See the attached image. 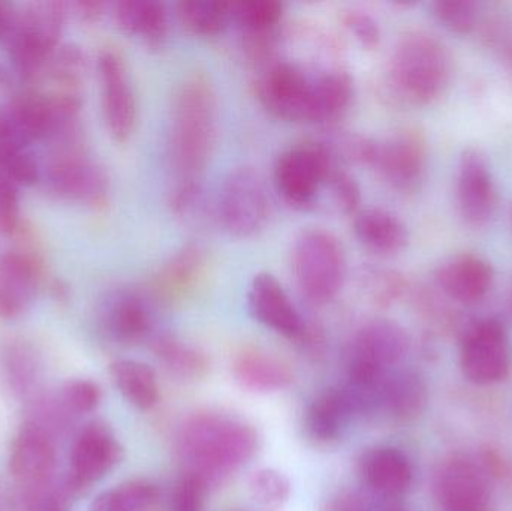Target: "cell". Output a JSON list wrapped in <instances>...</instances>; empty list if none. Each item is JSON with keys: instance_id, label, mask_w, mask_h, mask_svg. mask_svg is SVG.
<instances>
[{"instance_id": "1", "label": "cell", "mask_w": 512, "mask_h": 511, "mask_svg": "<svg viewBox=\"0 0 512 511\" xmlns=\"http://www.w3.org/2000/svg\"><path fill=\"white\" fill-rule=\"evenodd\" d=\"M218 126L215 83L207 72H191L177 87L171 114L168 146L176 180L201 182L215 152Z\"/></svg>"}, {"instance_id": "2", "label": "cell", "mask_w": 512, "mask_h": 511, "mask_svg": "<svg viewBox=\"0 0 512 511\" xmlns=\"http://www.w3.org/2000/svg\"><path fill=\"white\" fill-rule=\"evenodd\" d=\"M453 77V59L447 45L430 32L412 29L397 39L384 89L396 104L424 107L447 92Z\"/></svg>"}, {"instance_id": "3", "label": "cell", "mask_w": 512, "mask_h": 511, "mask_svg": "<svg viewBox=\"0 0 512 511\" xmlns=\"http://www.w3.org/2000/svg\"><path fill=\"white\" fill-rule=\"evenodd\" d=\"M258 449L255 428L222 414H198L180 434V452L204 483L239 470Z\"/></svg>"}, {"instance_id": "4", "label": "cell", "mask_w": 512, "mask_h": 511, "mask_svg": "<svg viewBox=\"0 0 512 511\" xmlns=\"http://www.w3.org/2000/svg\"><path fill=\"white\" fill-rule=\"evenodd\" d=\"M330 66L279 53L255 69L256 99L276 119L319 125V87Z\"/></svg>"}, {"instance_id": "5", "label": "cell", "mask_w": 512, "mask_h": 511, "mask_svg": "<svg viewBox=\"0 0 512 511\" xmlns=\"http://www.w3.org/2000/svg\"><path fill=\"white\" fill-rule=\"evenodd\" d=\"M291 267L301 296L312 305H328L345 287L348 276L345 246L330 230L306 228L295 237Z\"/></svg>"}, {"instance_id": "6", "label": "cell", "mask_w": 512, "mask_h": 511, "mask_svg": "<svg viewBox=\"0 0 512 511\" xmlns=\"http://www.w3.org/2000/svg\"><path fill=\"white\" fill-rule=\"evenodd\" d=\"M69 3L32 2L15 11L6 50L15 69L26 81L44 75L51 54L59 47Z\"/></svg>"}, {"instance_id": "7", "label": "cell", "mask_w": 512, "mask_h": 511, "mask_svg": "<svg viewBox=\"0 0 512 511\" xmlns=\"http://www.w3.org/2000/svg\"><path fill=\"white\" fill-rule=\"evenodd\" d=\"M337 165L340 161L328 141H300L277 156L273 168L274 188L292 209H310L318 201L321 189L328 185Z\"/></svg>"}, {"instance_id": "8", "label": "cell", "mask_w": 512, "mask_h": 511, "mask_svg": "<svg viewBox=\"0 0 512 511\" xmlns=\"http://www.w3.org/2000/svg\"><path fill=\"white\" fill-rule=\"evenodd\" d=\"M216 218L237 239H251L267 228L271 201L261 174L252 167H236L222 180Z\"/></svg>"}, {"instance_id": "9", "label": "cell", "mask_w": 512, "mask_h": 511, "mask_svg": "<svg viewBox=\"0 0 512 511\" xmlns=\"http://www.w3.org/2000/svg\"><path fill=\"white\" fill-rule=\"evenodd\" d=\"M408 350V333L400 324L384 318L364 324L349 345V386H378Z\"/></svg>"}, {"instance_id": "10", "label": "cell", "mask_w": 512, "mask_h": 511, "mask_svg": "<svg viewBox=\"0 0 512 511\" xmlns=\"http://www.w3.org/2000/svg\"><path fill=\"white\" fill-rule=\"evenodd\" d=\"M57 146L45 177L50 194L96 209L104 207L110 197V180L104 168L84 156L80 137L57 141Z\"/></svg>"}, {"instance_id": "11", "label": "cell", "mask_w": 512, "mask_h": 511, "mask_svg": "<svg viewBox=\"0 0 512 511\" xmlns=\"http://www.w3.org/2000/svg\"><path fill=\"white\" fill-rule=\"evenodd\" d=\"M460 366L472 383L492 386L510 375L512 345L504 323L495 318L475 321L463 333Z\"/></svg>"}, {"instance_id": "12", "label": "cell", "mask_w": 512, "mask_h": 511, "mask_svg": "<svg viewBox=\"0 0 512 511\" xmlns=\"http://www.w3.org/2000/svg\"><path fill=\"white\" fill-rule=\"evenodd\" d=\"M429 162V144L418 128L406 126L378 140L373 170L394 191H418Z\"/></svg>"}, {"instance_id": "13", "label": "cell", "mask_w": 512, "mask_h": 511, "mask_svg": "<svg viewBox=\"0 0 512 511\" xmlns=\"http://www.w3.org/2000/svg\"><path fill=\"white\" fill-rule=\"evenodd\" d=\"M212 275V258L200 243L189 242L170 255L149 279V299L177 305L197 296Z\"/></svg>"}, {"instance_id": "14", "label": "cell", "mask_w": 512, "mask_h": 511, "mask_svg": "<svg viewBox=\"0 0 512 511\" xmlns=\"http://www.w3.org/2000/svg\"><path fill=\"white\" fill-rule=\"evenodd\" d=\"M96 65L108 134L116 143H128L134 134L138 116L137 99L128 65L122 54L114 48H102Z\"/></svg>"}, {"instance_id": "15", "label": "cell", "mask_w": 512, "mask_h": 511, "mask_svg": "<svg viewBox=\"0 0 512 511\" xmlns=\"http://www.w3.org/2000/svg\"><path fill=\"white\" fill-rule=\"evenodd\" d=\"M435 495L445 511H486L492 495L489 468L471 456H453L436 474Z\"/></svg>"}, {"instance_id": "16", "label": "cell", "mask_w": 512, "mask_h": 511, "mask_svg": "<svg viewBox=\"0 0 512 511\" xmlns=\"http://www.w3.org/2000/svg\"><path fill=\"white\" fill-rule=\"evenodd\" d=\"M456 198L460 216L466 224L483 228L492 222L498 210V188L481 150L469 147L460 155Z\"/></svg>"}, {"instance_id": "17", "label": "cell", "mask_w": 512, "mask_h": 511, "mask_svg": "<svg viewBox=\"0 0 512 511\" xmlns=\"http://www.w3.org/2000/svg\"><path fill=\"white\" fill-rule=\"evenodd\" d=\"M492 263L474 252L451 255L433 270L432 282L450 302L462 306L483 302L495 285Z\"/></svg>"}, {"instance_id": "18", "label": "cell", "mask_w": 512, "mask_h": 511, "mask_svg": "<svg viewBox=\"0 0 512 511\" xmlns=\"http://www.w3.org/2000/svg\"><path fill=\"white\" fill-rule=\"evenodd\" d=\"M248 309L261 326L285 338L300 341L306 330V321L273 273L259 272L252 278L248 290Z\"/></svg>"}, {"instance_id": "19", "label": "cell", "mask_w": 512, "mask_h": 511, "mask_svg": "<svg viewBox=\"0 0 512 511\" xmlns=\"http://www.w3.org/2000/svg\"><path fill=\"white\" fill-rule=\"evenodd\" d=\"M123 458L122 446L110 429L101 423L87 426L71 455L72 483L77 488L98 482L107 476Z\"/></svg>"}, {"instance_id": "20", "label": "cell", "mask_w": 512, "mask_h": 511, "mask_svg": "<svg viewBox=\"0 0 512 511\" xmlns=\"http://www.w3.org/2000/svg\"><path fill=\"white\" fill-rule=\"evenodd\" d=\"M114 23L147 47L161 48L170 35V9L161 0H119L111 5Z\"/></svg>"}, {"instance_id": "21", "label": "cell", "mask_w": 512, "mask_h": 511, "mask_svg": "<svg viewBox=\"0 0 512 511\" xmlns=\"http://www.w3.org/2000/svg\"><path fill=\"white\" fill-rule=\"evenodd\" d=\"M56 467V450L50 438L35 428L18 434L9 456V473L21 486L48 482Z\"/></svg>"}, {"instance_id": "22", "label": "cell", "mask_w": 512, "mask_h": 511, "mask_svg": "<svg viewBox=\"0 0 512 511\" xmlns=\"http://www.w3.org/2000/svg\"><path fill=\"white\" fill-rule=\"evenodd\" d=\"M354 234L367 251L381 257L400 254L409 243L405 222L382 207L361 209L354 216Z\"/></svg>"}, {"instance_id": "23", "label": "cell", "mask_w": 512, "mask_h": 511, "mask_svg": "<svg viewBox=\"0 0 512 511\" xmlns=\"http://www.w3.org/2000/svg\"><path fill=\"white\" fill-rule=\"evenodd\" d=\"M38 267L18 252L0 257V318L18 317L26 311L38 287Z\"/></svg>"}, {"instance_id": "24", "label": "cell", "mask_w": 512, "mask_h": 511, "mask_svg": "<svg viewBox=\"0 0 512 511\" xmlns=\"http://www.w3.org/2000/svg\"><path fill=\"white\" fill-rule=\"evenodd\" d=\"M360 474L367 488L382 497H399L412 483L411 462L394 447L369 450L361 458Z\"/></svg>"}, {"instance_id": "25", "label": "cell", "mask_w": 512, "mask_h": 511, "mask_svg": "<svg viewBox=\"0 0 512 511\" xmlns=\"http://www.w3.org/2000/svg\"><path fill=\"white\" fill-rule=\"evenodd\" d=\"M233 375L243 389L255 393L279 392L294 381L291 368L283 360L259 348H245L234 357Z\"/></svg>"}, {"instance_id": "26", "label": "cell", "mask_w": 512, "mask_h": 511, "mask_svg": "<svg viewBox=\"0 0 512 511\" xmlns=\"http://www.w3.org/2000/svg\"><path fill=\"white\" fill-rule=\"evenodd\" d=\"M357 414L345 387L319 395L306 413V431L316 443L330 444L342 435L352 416Z\"/></svg>"}, {"instance_id": "27", "label": "cell", "mask_w": 512, "mask_h": 511, "mask_svg": "<svg viewBox=\"0 0 512 511\" xmlns=\"http://www.w3.org/2000/svg\"><path fill=\"white\" fill-rule=\"evenodd\" d=\"M152 300L137 291H122L111 300L107 324L114 338L126 344L143 341L152 332Z\"/></svg>"}, {"instance_id": "28", "label": "cell", "mask_w": 512, "mask_h": 511, "mask_svg": "<svg viewBox=\"0 0 512 511\" xmlns=\"http://www.w3.org/2000/svg\"><path fill=\"white\" fill-rule=\"evenodd\" d=\"M427 404V386L415 372H388L382 381L379 408L400 422H408L423 413Z\"/></svg>"}, {"instance_id": "29", "label": "cell", "mask_w": 512, "mask_h": 511, "mask_svg": "<svg viewBox=\"0 0 512 511\" xmlns=\"http://www.w3.org/2000/svg\"><path fill=\"white\" fill-rule=\"evenodd\" d=\"M110 375L123 398L138 410H150L158 402V381L155 371L138 360H116Z\"/></svg>"}, {"instance_id": "30", "label": "cell", "mask_w": 512, "mask_h": 511, "mask_svg": "<svg viewBox=\"0 0 512 511\" xmlns=\"http://www.w3.org/2000/svg\"><path fill=\"white\" fill-rule=\"evenodd\" d=\"M155 356L168 371L186 380H201L210 372V359L200 350L173 335H158L152 341Z\"/></svg>"}, {"instance_id": "31", "label": "cell", "mask_w": 512, "mask_h": 511, "mask_svg": "<svg viewBox=\"0 0 512 511\" xmlns=\"http://www.w3.org/2000/svg\"><path fill=\"white\" fill-rule=\"evenodd\" d=\"M176 15L192 35L215 38L231 23V2L182 0L176 5Z\"/></svg>"}, {"instance_id": "32", "label": "cell", "mask_w": 512, "mask_h": 511, "mask_svg": "<svg viewBox=\"0 0 512 511\" xmlns=\"http://www.w3.org/2000/svg\"><path fill=\"white\" fill-rule=\"evenodd\" d=\"M285 3L279 0H234L231 2V21L242 35L274 32L283 26Z\"/></svg>"}, {"instance_id": "33", "label": "cell", "mask_w": 512, "mask_h": 511, "mask_svg": "<svg viewBox=\"0 0 512 511\" xmlns=\"http://www.w3.org/2000/svg\"><path fill=\"white\" fill-rule=\"evenodd\" d=\"M159 488L149 480L122 483L95 498L90 511H147L158 501Z\"/></svg>"}, {"instance_id": "34", "label": "cell", "mask_w": 512, "mask_h": 511, "mask_svg": "<svg viewBox=\"0 0 512 511\" xmlns=\"http://www.w3.org/2000/svg\"><path fill=\"white\" fill-rule=\"evenodd\" d=\"M360 284L370 302L378 308H390L411 290V285L402 272L373 264L361 269Z\"/></svg>"}, {"instance_id": "35", "label": "cell", "mask_w": 512, "mask_h": 511, "mask_svg": "<svg viewBox=\"0 0 512 511\" xmlns=\"http://www.w3.org/2000/svg\"><path fill=\"white\" fill-rule=\"evenodd\" d=\"M86 68L87 59L83 48L75 44H63L51 54L44 75L65 87L66 92H78L77 87Z\"/></svg>"}, {"instance_id": "36", "label": "cell", "mask_w": 512, "mask_h": 511, "mask_svg": "<svg viewBox=\"0 0 512 511\" xmlns=\"http://www.w3.org/2000/svg\"><path fill=\"white\" fill-rule=\"evenodd\" d=\"M432 14L442 26L457 35H468L480 21L478 5L472 0H438L432 3Z\"/></svg>"}, {"instance_id": "37", "label": "cell", "mask_w": 512, "mask_h": 511, "mask_svg": "<svg viewBox=\"0 0 512 511\" xmlns=\"http://www.w3.org/2000/svg\"><path fill=\"white\" fill-rule=\"evenodd\" d=\"M249 489L259 503L267 506H282L291 497L288 477L273 468L255 471L249 479Z\"/></svg>"}, {"instance_id": "38", "label": "cell", "mask_w": 512, "mask_h": 511, "mask_svg": "<svg viewBox=\"0 0 512 511\" xmlns=\"http://www.w3.org/2000/svg\"><path fill=\"white\" fill-rule=\"evenodd\" d=\"M342 26L357 39L366 50H375L381 45L382 30L379 21L366 9L345 8L339 14Z\"/></svg>"}, {"instance_id": "39", "label": "cell", "mask_w": 512, "mask_h": 511, "mask_svg": "<svg viewBox=\"0 0 512 511\" xmlns=\"http://www.w3.org/2000/svg\"><path fill=\"white\" fill-rule=\"evenodd\" d=\"M327 186L333 195L334 203L339 210H342V213L354 218L360 212L361 203H363L360 185H358L357 179L342 165H337L334 168Z\"/></svg>"}, {"instance_id": "40", "label": "cell", "mask_w": 512, "mask_h": 511, "mask_svg": "<svg viewBox=\"0 0 512 511\" xmlns=\"http://www.w3.org/2000/svg\"><path fill=\"white\" fill-rule=\"evenodd\" d=\"M20 511H68V497L50 480L38 485L23 486Z\"/></svg>"}, {"instance_id": "41", "label": "cell", "mask_w": 512, "mask_h": 511, "mask_svg": "<svg viewBox=\"0 0 512 511\" xmlns=\"http://www.w3.org/2000/svg\"><path fill=\"white\" fill-rule=\"evenodd\" d=\"M0 171L17 186L35 185L41 176L38 162L29 150H20L0 159Z\"/></svg>"}, {"instance_id": "42", "label": "cell", "mask_w": 512, "mask_h": 511, "mask_svg": "<svg viewBox=\"0 0 512 511\" xmlns=\"http://www.w3.org/2000/svg\"><path fill=\"white\" fill-rule=\"evenodd\" d=\"M203 186L197 180H176L168 195V206L177 218H188L201 201Z\"/></svg>"}, {"instance_id": "43", "label": "cell", "mask_w": 512, "mask_h": 511, "mask_svg": "<svg viewBox=\"0 0 512 511\" xmlns=\"http://www.w3.org/2000/svg\"><path fill=\"white\" fill-rule=\"evenodd\" d=\"M20 222L18 186L0 171V233L11 236Z\"/></svg>"}, {"instance_id": "44", "label": "cell", "mask_w": 512, "mask_h": 511, "mask_svg": "<svg viewBox=\"0 0 512 511\" xmlns=\"http://www.w3.org/2000/svg\"><path fill=\"white\" fill-rule=\"evenodd\" d=\"M206 483L194 473H188L177 483L173 494V511H201Z\"/></svg>"}, {"instance_id": "45", "label": "cell", "mask_w": 512, "mask_h": 511, "mask_svg": "<svg viewBox=\"0 0 512 511\" xmlns=\"http://www.w3.org/2000/svg\"><path fill=\"white\" fill-rule=\"evenodd\" d=\"M63 399L71 410L77 413H90L101 402V390L89 380H75L66 384Z\"/></svg>"}, {"instance_id": "46", "label": "cell", "mask_w": 512, "mask_h": 511, "mask_svg": "<svg viewBox=\"0 0 512 511\" xmlns=\"http://www.w3.org/2000/svg\"><path fill=\"white\" fill-rule=\"evenodd\" d=\"M487 45L512 72V27L501 20L487 21L483 30Z\"/></svg>"}, {"instance_id": "47", "label": "cell", "mask_w": 512, "mask_h": 511, "mask_svg": "<svg viewBox=\"0 0 512 511\" xmlns=\"http://www.w3.org/2000/svg\"><path fill=\"white\" fill-rule=\"evenodd\" d=\"M108 5L101 0H78V2L69 3V9L77 15L78 20L83 23H98L105 12Z\"/></svg>"}, {"instance_id": "48", "label": "cell", "mask_w": 512, "mask_h": 511, "mask_svg": "<svg viewBox=\"0 0 512 511\" xmlns=\"http://www.w3.org/2000/svg\"><path fill=\"white\" fill-rule=\"evenodd\" d=\"M15 11L11 5L0 0V39H5L11 30L12 21H14Z\"/></svg>"}, {"instance_id": "49", "label": "cell", "mask_w": 512, "mask_h": 511, "mask_svg": "<svg viewBox=\"0 0 512 511\" xmlns=\"http://www.w3.org/2000/svg\"><path fill=\"white\" fill-rule=\"evenodd\" d=\"M9 84V72L5 66L0 65V86H8Z\"/></svg>"}, {"instance_id": "50", "label": "cell", "mask_w": 512, "mask_h": 511, "mask_svg": "<svg viewBox=\"0 0 512 511\" xmlns=\"http://www.w3.org/2000/svg\"><path fill=\"white\" fill-rule=\"evenodd\" d=\"M510 221H511V227H512V206H511V209H510Z\"/></svg>"}, {"instance_id": "51", "label": "cell", "mask_w": 512, "mask_h": 511, "mask_svg": "<svg viewBox=\"0 0 512 511\" xmlns=\"http://www.w3.org/2000/svg\"><path fill=\"white\" fill-rule=\"evenodd\" d=\"M510 306H511V312H512V293H511Z\"/></svg>"}]
</instances>
